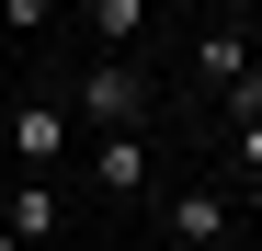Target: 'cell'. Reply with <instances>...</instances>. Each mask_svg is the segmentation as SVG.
Segmentation results:
<instances>
[{
	"label": "cell",
	"instance_id": "cell-1",
	"mask_svg": "<svg viewBox=\"0 0 262 251\" xmlns=\"http://www.w3.org/2000/svg\"><path fill=\"white\" fill-rule=\"evenodd\" d=\"M137 114H148V69H137V57L80 69V126H103V137H114V126H137Z\"/></svg>",
	"mask_w": 262,
	"mask_h": 251
},
{
	"label": "cell",
	"instance_id": "cell-2",
	"mask_svg": "<svg viewBox=\"0 0 262 251\" xmlns=\"http://www.w3.org/2000/svg\"><path fill=\"white\" fill-rule=\"evenodd\" d=\"M80 172H92V194H148V137H137V126H114V137H92V160H80Z\"/></svg>",
	"mask_w": 262,
	"mask_h": 251
},
{
	"label": "cell",
	"instance_id": "cell-3",
	"mask_svg": "<svg viewBox=\"0 0 262 251\" xmlns=\"http://www.w3.org/2000/svg\"><path fill=\"white\" fill-rule=\"evenodd\" d=\"M160 228H171V240H183V251H216V240H228L239 217H228V194H216V183H183V194H171V205H160Z\"/></svg>",
	"mask_w": 262,
	"mask_h": 251
},
{
	"label": "cell",
	"instance_id": "cell-4",
	"mask_svg": "<svg viewBox=\"0 0 262 251\" xmlns=\"http://www.w3.org/2000/svg\"><path fill=\"white\" fill-rule=\"evenodd\" d=\"M12 160H23V172H46V160H69V103H12Z\"/></svg>",
	"mask_w": 262,
	"mask_h": 251
},
{
	"label": "cell",
	"instance_id": "cell-5",
	"mask_svg": "<svg viewBox=\"0 0 262 251\" xmlns=\"http://www.w3.org/2000/svg\"><path fill=\"white\" fill-rule=\"evenodd\" d=\"M0 228H12L23 251H34V240H57V228H69V194H57V183H34V172H23V194H12V205H0Z\"/></svg>",
	"mask_w": 262,
	"mask_h": 251
},
{
	"label": "cell",
	"instance_id": "cell-6",
	"mask_svg": "<svg viewBox=\"0 0 262 251\" xmlns=\"http://www.w3.org/2000/svg\"><path fill=\"white\" fill-rule=\"evenodd\" d=\"M92 34H103V57H137V34H148V0H92Z\"/></svg>",
	"mask_w": 262,
	"mask_h": 251
},
{
	"label": "cell",
	"instance_id": "cell-7",
	"mask_svg": "<svg viewBox=\"0 0 262 251\" xmlns=\"http://www.w3.org/2000/svg\"><path fill=\"white\" fill-rule=\"evenodd\" d=\"M194 69H205V80H216V92H228V80H239V69H251V34H205V46H194Z\"/></svg>",
	"mask_w": 262,
	"mask_h": 251
},
{
	"label": "cell",
	"instance_id": "cell-8",
	"mask_svg": "<svg viewBox=\"0 0 262 251\" xmlns=\"http://www.w3.org/2000/svg\"><path fill=\"white\" fill-rule=\"evenodd\" d=\"M251 114H262V69H239V80H228V126H251Z\"/></svg>",
	"mask_w": 262,
	"mask_h": 251
},
{
	"label": "cell",
	"instance_id": "cell-9",
	"mask_svg": "<svg viewBox=\"0 0 262 251\" xmlns=\"http://www.w3.org/2000/svg\"><path fill=\"white\" fill-rule=\"evenodd\" d=\"M46 12H57V0H0V23H12V34H34Z\"/></svg>",
	"mask_w": 262,
	"mask_h": 251
},
{
	"label": "cell",
	"instance_id": "cell-10",
	"mask_svg": "<svg viewBox=\"0 0 262 251\" xmlns=\"http://www.w3.org/2000/svg\"><path fill=\"white\" fill-rule=\"evenodd\" d=\"M228 149H239V172H262V114H251V126H228Z\"/></svg>",
	"mask_w": 262,
	"mask_h": 251
},
{
	"label": "cell",
	"instance_id": "cell-11",
	"mask_svg": "<svg viewBox=\"0 0 262 251\" xmlns=\"http://www.w3.org/2000/svg\"><path fill=\"white\" fill-rule=\"evenodd\" d=\"M0 251H23V240H12V228H0Z\"/></svg>",
	"mask_w": 262,
	"mask_h": 251
}]
</instances>
